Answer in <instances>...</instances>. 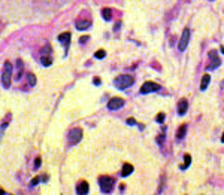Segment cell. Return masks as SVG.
<instances>
[{"instance_id": "15", "label": "cell", "mask_w": 224, "mask_h": 195, "mask_svg": "<svg viewBox=\"0 0 224 195\" xmlns=\"http://www.w3.org/2000/svg\"><path fill=\"white\" fill-rule=\"evenodd\" d=\"M102 16H103L106 21H109V19L112 18V11H111V9H108V8H105V9L102 11Z\"/></svg>"}, {"instance_id": "4", "label": "cell", "mask_w": 224, "mask_h": 195, "mask_svg": "<svg viewBox=\"0 0 224 195\" xmlns=\"http://www.w3.org/2000/svg\"><path fill=\"white\" fill-rule=\"evenodd\" d=\"M81 139H82V130L81 128H73V130L69 131V141H70V144L79 143Z\"/></svg>"}, {"instance_id": "2", "label": "cell", "mask_w": 224, "mask_h": 195, "mask_svg": "<svg viewBox=\"0 0 224 195\" xmlns=\"http://www.w3.org/2000/svg\"><path fill=\"white\" fill-rule=\"evenodd\" d=\"M131 85H133V78L129 76V75H121L115 79V86L120 88V89H126Z\"/></svg>"}, {"instance_id": "22", "label": "cell", "mask_w": 224, "mask_h": 195, "mask_svg": "<svg viewBox=\"0 0 224 195\" xmlns=\"http://www.w3.org/2000/svg\"><path fill=\"white\" fill-rule=\"evenodd\" d=\"M40 167V158L37 156L36 159H34V168H39Z\"/></svg>"}, {"instance_id": "25", "label": "cell", "mask_w": 224, "mask_h": 195, "mask_svg": "<svg viewBox=\"0 0 224 195\" xmlns=\"http://www.w3.org/2000/svg\"><path fill=\"white\" fill-rule=\"evenodd\" d=\"M94 84H96V85H99V84H100V79H99V78H96V79H94Z\"/></svg>"}, {"instance_id": "1", "label": "cell", "mask_w": 224, "mask_h": 195, "mask_svg": "<svg viewBox=\"0 0 224 195\" xmlns=\"http://www.w3.org/2000/svg\"><path fill=\"white\" fill-rule=\"evenodd\" d=\"M99 185H100V188H102V192H111L112 191V188H114V185H115V179L114 177H109V176H102L100 179H99Z\"/></svg>"}, {"instance_id": "24", "label": "cell", "mask_w": 224, "mask_h": 195, "mask_svg": "<svg viewBox=\"0 0 224 195\" xmlns=\"http://www.w3.org/2000/svg\"><path fill=\"white\" fill-rule=\"evenodd\" d=\"M87 40H88V37H87V36H85V37H82V39H79V42H81V43H84V42H87Z\"/></svg>"}, {"instance_id": "11", "label": "cell", "mask_w": 224, "mask_h": 195, "mask_svg": "<svg viewBox=\"0 0 224 195\" xmlns=\"http://www.w3.org/2000/svg\"><path fill=\"white\" fill-rule=\"evenodd\" d=\"M76 192H78V194H81V195H85V194H88V183H87V182H81V183L78 185V189H76Z\"/></svg>"}, {"instance_id": "10", "label": "cell", "mask_w": 224, "mask_h": 195, "mask_svg": "<svg viewBox=\"0 0 224 195\" xmlns=\"http://www.w3.org/2000/svg\"><path fill=\"white\" fill-rule=\"evenodd\" d=\"M90 26H91V22H90L88 19H82V21L76 22V29L78 30H87V29H90Z\"/></svg>"}, {"instance_id": "5", "label": "cell", "mask_w": 224, "mask_h": 195, "mask_svg": "<svg viewBox=\"0 0 224 195\" xmlns=\"http://www.w3.org/2000/svg\"><path fill=\"white\" fill-rule=\"evenodd\" d=\"M188 42H190V30H188V29H185V30L182 31L181 40H179V45H178L179 51H185V49H187V46H188Z\"/></svg>"}, {"instance_id": "6", "label": "cell", "mask_w": 224, "mask_h": 195, "mask_svg": "<svg viewBox=\"0 0 224 195\" xmlns=\"http://www.w3.org/2000/svg\"><path fill=\"white\" fill-rule=\"evenodd\" d=\"M160 89V85H157L154 82H145L142 86H141V94H149V92H154V91H159Z\"/></svg>"}, {"instance_id": "7", "label": "cell", "mask_w": 224, "mask_h": 195, "mask_svg": "<svg viewBox=\"0 0 224 195\" xmlns=\"http://www.w3.org/2000/svg\"><path fill=\"white\" fill-rule=\"evenodd\" d=\"M124 106V100L123 99H118V97H115V99H111L109 103H108V107L111 110H117V109H121Z\"/></svg>"}, {"instance_id": "18", "label": "cell", "mask_w": 224, "mask_h": 195, "mask_svg": "<svg viewBox=\"0 0 224 195\" xmlns=\"http://www.w3.org/2000/svg\"><path fill=\"white\" fill-rule=\"evenodd\" d=\"M218 66H220V58H217V57H215V58H214V63H212V64L208 67V70H211V69H215V67H218Z\"/></svg>"}, {"instance_id": "12", "label": "cell", "mask_w": 224, "mask_h": 195, "mask_svg": "<svg viewBox=\"0 0 224 195\" xmlns=\"http://www.w3.org/2000/svg\"><path fill=\"white\" fill-rule=\"evenodd\" d=\"M209 81H211V76L209 75H203V78H202V84H200V89L205 91L209 85Z\"/></svg>"}, {"instance_id": "16", "label": "cell", "mask_w": 224, "mask_h": 195, "mask_svg": "<svg viewBox=\"0 0 224 195\" xmlns=\"http://www.w3.org/2000/svg\"><path fill=\"white\" fill-rule=\"evenodd\" d=\"M190 162H191V156H190L188 154H185V155H184V164L181 165V168H182V170H185V168L190 165Z\"/></svg>"}, {"instance_id": "8", "label": "cell", "mask_w": 224, "mask_h": 195, "mask_svg": "<svg viewBox=\"0 0 224 195\" xmlns=\"http://www.w3.org/2000/svg\"><path fill=\"white\" fill-rule=\"evenodd\" d=\"M187 109H188V101L182 99L181 101H179V104H178V113L179 115H185Z\"/></svg>"}, {"instance_id": "23", "label": "cell", "mask_w": 224, "mask_h": 195, "mask_svg": "<svg viewBox=\"0 0 224 195\" xmlns=\"http://www.w3.org/2000/svg\"><path fill=\"white\" fill-rule=\"evenodd\" d=\"M127 124H129V125H134V124H136V121H134V119H129Z\"/></svg>"}, {"instance_id": "13", "label": "cell", "mask_w": 224, "mask_h": 195, "mask_svg": "<svg viewBox=\"0 0 224 195\" xmlns=\"http://www.w3.org/2000/svg\"><path fill=\"white\" fill-rule=\"evenodd\" d=\"M58 42H61V43H64V45H69V42H70V33H63V34H60V36H58Z\"/></svg>"}, {"instance_id": "27", "label": "cell", "mask_w": 224, "mask_h": 195, "mask_svg": "<svg viewBox=\"0 0 224 195\" xmlns=\"http://www.w3.org/2000/svg\"><path fill=\"white\" fill-rule=\"evenodd\" d=\"M221 52H223V54H224V46H223V48H221Z\"/></svg>"}, {"instance_id": "26", "label": "cell", "mask_w": 224, "mask_h": 195, "mask_svg": "<svg viewBox=\"0 0 224 195\" xmlns=\"http://www.w3.org/2000/svg\"><path fill=\"white\" fill-rule=\"evenodd\" d=\"M221 141L224 143V133H223V137H221Z\"/></svg>"}, {"instance_id": "17", "label": "cell", "mask_w": 224, "mask_h": 195, "mask_svg": "<svg viewBox=\"0 0 224 195\" xmlns=\"http://www.w3.org/2000/svg\"><path fill=\"white\" fill-rule=\"evenodd\" d=\"M27 79H29V84H30V85H34V84H36V76L32 75V73H29V75H27Z\"/></svg>"}, {"instance_id": "19", "label": "cell", "mask_w": 224, "mask_h": 195, "mask_svg": "<svg viewBox=\"0 0 224 195\" xmlns=\"http://www.w3.org/2000/svg\"><path fill=\"white\" fill-rule=\"evenodd\" d=\"M51 63H52V61H51L50 57H45V55L42 57V64H43V66H50Z\"/></svg>"}, {"instance_id": "21", "label": "cell", "mask_w": 224, "mask_h": 195, "mask_svg": "<svg viewBox=\"0 0 224 195\" xmlns=\"http://www.w3.org/2000/svg\"><path fill=\"white\" fill-rule=\"evenodd\" d=\"M163 121H164V115L163 113H159V115H157V122H163Z\"/></svg>"}, {"instance_id": "3", "label": "cell", "mask_w": 224, "mask_h": 195, "mask_svg": "<svg viewBox=\"0 0 224 195\" xmlns=\"http://www.w3.org/2000/svg\"><path fill=\"white\" fill-rule=\"evenodd\" d=\"M11 78H12V64L9 61L5 63V70H3V75H2V82L5 88H9L11 85Z\"/></svg>"}, {"instance_id": "14", "label": "cell", "mask_w": 224, "mask_h": 195, "mask_svg": "<svg viewBox=\"0 0 224 195\" xmlns=\"http://www.w3.org/2000/svg\"><path fill=\"white\" fill-rule=\"evenodd\" d=\"M185 133H187V125L184 124V125H181V127H179V131H178V134H176V139H178V140L184 139Z\"/></svg>"}, {"instance_id": "20", "label": "cell", "mask_w": 224, "mask_h": 195, "mask_svg": "<svg viewBox=\"0 0 224 195\" xmlns=\"http://www.w3.org/2000/svg\"><path fill=\"white\" fill-rule=\"evenodd\" d=\"M105 55H106V52H105L103 49H99V51L94 54V57H96V58H103Z\"/></svg>"}, {"instance_id": "9", "label": "cell", "mask_w": 224, "mask_h": 195, "mask_svg": "<svg viewBox=\"0 0 224 195\" xmlns=\"http://www.w3.org/2000/svg\"><path fill=\"white\" fill-rule=\"evenodd\" d=\"M131 173H133V165L131 164H124L123 170H121V176L123 177H129Z\"/></svg>"}]
</instances>
